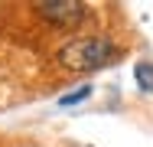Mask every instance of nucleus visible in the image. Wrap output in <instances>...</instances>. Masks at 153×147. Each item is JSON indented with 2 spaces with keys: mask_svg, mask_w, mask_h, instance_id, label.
I'll list each match as a JSON object with an SVG mask.
<instances>
[{
  "mask_svg": "<svg viewBox=\"0 0 153 147\" xmlns=\"http://www.w3.org/2000/svg\"><path fill=\"white\" fill-rule=\"evenodd\" d=\"M114 59V43L104 36H78L59 49V62L68 72H91Z\"/></svg>",
  "mask_w": 153,
  "mask_h": 147,
  "instance_id": "nucleus-1",
  "label": "nucleus"
},
{
  "mask_svg": "<svg viewBox=\"0 0 153 147\" xmlns=\"http://www.w3.org/2000/svg\"><path fill=\"white\" fill-rule=\"evenodd\" d=\"M39 13H42L49 23L68 29V26H75V23L82 20L85 10H82L78 0H42V3H39Z\"/></svg>",
  "mask_w": 153,
  "mask_h": 147,
  "instance_id": "nucleus-2",
  "label": "nucleus"
},
{
  "mask_svg": "<svg viewBox=\"0 0 153 147\" xmlns=\"http://www.w3.org/2000/svg\"><path fill=\"white\" fill-rule=\"evenodd\" d=\"M134 79H137V85L143 88V92H153V62H137Z\"/></svg>",
  "mask_w": 153,
  "mask_h": 147,
  "instance_id": "nucleus-3",
  "label": "nucleus"
},
{
  "mask_svg": "<svg viewBox=\"0 0 153 147\" xmlns=\"http://www.w3.org/2000/svg\"><path fill=\"white\" fill-rule=\"evenodd\" d=\"M88 95H91V85H82V88H75V92H68V95H62V98H59V105H62V108H72V105L85 101Z\"/></svg>",
  "mask_w": 153,
  "mask_h": 147,
  "instance_id": "nucleus-4",
  "label": "nucleus"
}]
</instances>
